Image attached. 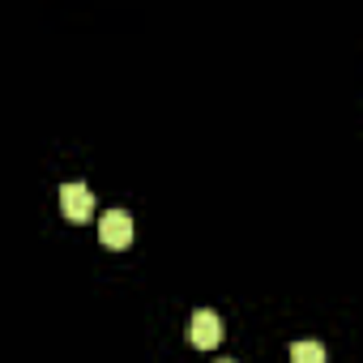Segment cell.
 <instances>
[{"instance_id": "obj_1", "label": "cell", "mask_w": 363, "mask_h": 363, "mask_svg": "<svg viewBox=\"0 0 363 363\" xmlns=\"http://www.w3.org/2000/svg\"><path fill=\"white\" fill-rule=\"evenodd\" d=\"M99 240L107 244V248H128L133 244V218L124 214V210H107L103 218H99Z\"/></svg>"}, {"instance_id": "obj_2", "label": "cell", "mask_w": 363, "mask_h": 363, "mask_svg": "<svg viewBox=\"0 0 363 363\" xmlns=\"http://www.w3.org/2000/svg\"><path fill=\"white\" fill-rule=\"evenodd\" d=\"M184 333H189V342L197 350H214L223 342V320H218V312H193V320H189Z\"/></svg>"}, {"instance_id": "obj_3", "label": "cell", "mask_w": 363, "mask_h": 363, "mask_svg": "<svg viewBox=\"0 0 363 363\" xmlns=\"http://www.w3.org/2000/svg\"><path fill=\"white\" fill-rule=\"evenodd\" d=\"M60 210H65L69 223H86L94 214V193L86 184H65L60 189Z\"/></svg>"}, {"instance_id": "obj_4", "label": "cell", "mask_w": 363, "mask_h": 363, "mask_svg": "<svg viewBox=\"0 0 363 363\" xmlns=\"http://www.w3.org/2000/svg\"><path fill=\"white\" fill-rule=\"evenodd\" d=\"M329 354H325V346L320 342H312V337H303V342H295L291 346V363H325Z\"/></svg>"}, {"instance_id": "obj_5", "label": "cell", "mask_w": 363, "mask_h": 363, "mask_svg": "<svg viewBox=\"0 0 363 363\" xmlns=\"http://www.w3.org/2000/svg\"><path fill=\"white\" fill-rule=\"evenodd\" d=\"M218 363H231V359H218Z\"/></svg>"}]
</instances>
